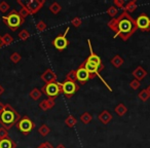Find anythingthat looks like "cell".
<instances>
[{
  "label": "cell",
  "instance_id": "cell-1",
  "mask_svg": "<svg viewBox=\"0 0 150 148\" xmlns=\"http://www.w3.org/2000/svg\"><path fill=\"white\" fill-rule=\"evenodd\" d=\"M117 21H118V32L114 35V38L119 36L123 41H127L138 29L135 19L127 11H123L119 17H117Z\"/></svg>",
  "mask_w": 150,
  "mask_h": 148
},
{
  "label": "cell",
  "instance_id": "cell-2",
  "mask_svg": "<svg viewBox=\"0 0 150 148\" xmlns=\"http://www.w3.org/2000/svg\"><path fill=\"white\" fill-rule=\"evenodd\" d=\"M21 119V115L13 109V106L9 104H4L2 113L0 114V125L7 131L11 130L13 125L18 123V121Z\"/></svg>",
  "mask_w": 150,
  "mask_h": 148
},
{
  "label": "cell",
  "instance_id": "cell-3",
  "mask_svg": "<svg viewBox=\"0 0 150 148\" xmlns=\"http://www.w3.org/2000/svg\"><path fill=\"white\" fill-rule=\"evenodd\" d=\"M2 21L11 31H16V30H18V28L23 25L24 22H25V19H23L19 15V11H17L16 9H13L8 15L2 17Z\"/></svg>",
  "mask_w": 150,
  "mask_h": 148
},
{
  "label": "cell",
  "instance_id": "cell-4",
  "mask_svg": "<svg viewBox=\"0 0 150 148\" xmlns=\"http://www.w3.org/2000/svg\"><path fill=\"white\" fill-rule=\"evenodd\" d=\"M16 127H17V129L19 130L23 135L28 136L34 130V127H35V123L32 121V119L30 118L29 116L24 115V116L21 117V119L18 121V123L16 125Z\"/></svg>",
  "mask_w": 150,
  "mask_h": 148
},
{
  "label": "cell",
  "instance_id": "cell-5",
  "mask_svg": "<svg viewBox=\"0 0 150 148\" xmlns=\"http://www.w3.org/2000/svg\"><path fill=\"white\" fill-rule=\"evenodd\" d=\"M41 92L45 94L48 98L50 99H56L59 95L62 93V89H61L60 82H52V84H46L42 86Z\"/></svg>",
  "mask_w": 150,
  "mask_h": 148
},
{
  "label": "cell",
  "instance_id": "cell-6",
  "mask_svg": "<svg viewBox=\"0 0 150 148\" xmlns=\"http://www.w3.org/2000/svg\"><path fill=\"white\" fill-rule=\"evenodd\" d=\"M61 89H62V93L67 99L71 98L75 93L79 91V86L76 82L69 81V80H65L64 82H60Z\"/></svg>",
  "mask_w": 150,
  "mask_h": 148
},
{
  "label": "cell",
  "instance_id": "cell-7",
  "mask_svg": "<svg viewBox=\"0 0 150 148\" xmlns=\"http://www.w3.org/2000/svg\"><path fill=\"white\" fill-rule=\"evenodd\" d=\"M70 27H67V29L65 30V32L61 35H58L54 40H52V45L59 50V52H63L64 50H66L67 46L69 45V41L67 39V34H68Z\"/></svg>",
  "mask_w": 150,
  "mask_h": 148
},
{
  "label": "cell",
  "instance_id": "cell-8",
  "mask_svg": "<svg viewBox=\"0 0 150 148\" xmlns=\"http://www.w3.org/2000/svg\"><path fill=\"white\" fill-rule=\"evenodd\" d=\"M137 28L143 32L150 31V18L145 13H142L138 16V18L135 20Z\"/></svg>",
  "mask_w": 150,
  "mask_h": 148
},
{
  "label": "cell",
  "instance_id": "cell-9",
  "mask_svg": "<svg viewBox=\"0 0 150 148\" xmlns=\"http://www.w3.org/2000/svg\"><path fill=\"white\" fill-rule=\"evenodd\" d=\"M44 4H45V0H30V1L25 3L26 7H27L30 15H35V13H37L38 11L43 7Z\"/></svg>",
  "mask_w": 150,
  "mask_h": 148
},
{
  "label": "cell",
  "instance_id": "cell-10",
  "mask_svg": "<svg viewBox=\"0 0 150 148\" xmlns=\"http://www.w3.org/2000/svg\"><path fill=\"white\" fill-rule=\"evenodd\" d=\"M88 48H90L91 55H90V57H88V58H86V60H88V62L95 64L96 66H98L99 67V71L101 72V71L104 69V64L102 63V60H101L100 57L94 52V50H93V47H92V42H91L90 39H88Z\"/></svg>",
  "mask_w": 150,
  "mask_h": 148
},
{
  "label": "cell",
  "instance_id": "cell-11",
  "mask_svg": "<svg viewBox=\"0 0 150 148\" xmlns=\"http://www.w3.org/2000/svg\"><path fill=\"white\" fill-rule=\"evenodd\" d=\"M76 79L78 82H80V84H86L88 80L91 79L90 73L86 71V69L84 68V64L82 63L76 70Z\"/></svg>",
  "mask_w": 150,
  "mask_h": 148
},
{
  "label": "cell",
  "instance_id": "cell-12",
  "mask_svg": "<svg viewBox=\"0 0 150 148\" xmlns=\"http://www.w3.org/2000/svg\"><path fill=\"white\" fill-rule=\"evenodd\" d=\"M40 78H41L42 81L45 82V84H52V82H57V75H56V73H54V71H52L50 68L46 69V70L44 71V72L41 74Z\"/></svg>",
  "mask_w": 150,
  "mask_h": 148
},
{
  "label": "cell",
  "instance_id": "cell-13",
  "mask_svg": "<svg viewBox=\"0 0 150 148\" xmlns=\"http://www.w3.org/2000/svg\"><path fill=\"white\" fill-rule=\"evenodd\" d=\"M132 74H133V76L135 77V79L141 81L142 79H144V78L146 77V75H147V71H146L142 66H138L137 68L132 72Z\"/></svg>",
  "mask_w": 150,
  "mask_h": 148
},
{
  "label": "cell",
  "instance_id": "cell-14",
  "mask_svg": "<svg viewBox=\"0 0 150 148\" xmlns=\"http://www.w3.org/2000/svg\"><path fill=\"white\" fill-rule=\"evenodd\" d=\"M54 105H56V101L54 99H45V100H42L41 102L39 103V107L42 111H47L50 109L54 108Z\"/></svg>",
  "mask_w": 150,
  "mask_h": 148
},
{
  "label": "cell",
  "instance_id": "cell-15",
  "mask_svg": "<svg viewBox=\"0 0 150 148\" xmlns=\"http://www.w3.org/2000/svg\"><path fill=\"white\" fill-rule=\"evenodd\" d=\"M112 114L108 110H103L100 114L98 115V119L103 123V125H108L112 120Z\"/></svg>",
  "mask_w": 150,
  "mask_h": 148
},
{
  "label": "cell",
  "instance_id": "cell-16",
  "mask_svg": "<svg viewBox=\"0 0 150 148\" xmlns=\"http://www.w3.org/2000/svg\"><path fill=\"white\" fill-rule=\"evenodd\" d=\"M0 148H17V144L11 138L0 140Z\"/></svg>",
  "mask_w": 150,
  "mask_h": 148
},
{
  "label": "cell",
  "instance_id": "cell-17",
  "mask_svg": "<svg viewBox=\"0 0 150 148\" xmlns=\"http://www.w3.org/2000/svg\"><path fill=\"white\" fill-rule=\"evenodd\" d=\"M17 3H18V4L21 5V9L19 11V15L21 16V17L23 18V19L26 20V18L29 17V16H30V13L28 11V9H27V7H26L25 3H24L23 1H22V0H17Z\"/></svg>",
  "mask_w": 150,
  "mask_h": 148
},
{
  "label": "cell",
  "instance_id": "cell-18",
  "mask_svg": "<svg viewBox=\"0 0 150 148\" xmlns=\"http://www.w3.org/2000/svg\"><path fill=\"white\" fill-rule=\"evenodd\" d=\"M137 8H138L137 1H136V0H132V1H129V2L125 5V7H123L122 9H123V11H127V13H129L135 11Z\"/></svg>",
  "mask_w": 150,
  "mask_h": 148
},
{
  "label": "cell",
  "instance_id": "cell-19",
  "mask_svg": "<svg viewBox=\"0 0 150 148\" xmlns=\"http://www.w3.org/2000/svg\"><path fill=\"white\" fill-rule=\"evenodd\" d=\"M29 96H30V98H31L32 100L37 101V100H39V99L41 98L42 92H41V90H39L38 88H34L33 90L30 91Z\"/></svg>",
  "mask_w": 150,
  "mask_h": 148
},
{
  "label": "cell",
  "instance_id": "cell-20",
  "mask_svg": "<svg viewBox=\"0 0 150 148\" xmlns=\"http://www.w3.org/2000/svg\"><path fill=\"white\" fill-rule=\"evenodd\" d=\"M114 111L118 116H123L127 112V107L125 104H122V103H119L114 108Z\"/></svg>",
  "mask_w": 150,
  "mask_h": 148
},
{
  "label": "cell",
  "instance_id": "cell-21",
  "mask_svg": "<svg viewBox=\"0 0 150 148\" xmlns=\"http://www.w3.org/2000/svg\"><path fill=\"white\" fill-rule=\"evenodd\" d=\"M111 64H112L115 68H120L123 64V59L121 58L119 55H116V56H114L111 59Z\"/></svg>",
  "mask_w": 150,
  "mask_h": 148
},
{
  "label": "cell",
  "instance_id": "cell-22",
  "mask_svg": "<svg viewBox=\"0 0 150 148\" xmlns=\"http://www.w3.org/2000/svg\"><path fill=\"white\" fill-rule=\"evenodd\" d=\"M107 26L114 32L115 34L118 32V21H117V18H114V19H111L110 21L107 23Z\"/></svg>",
  "mask_w": 150,
  "mask_h": 148
},
{
  "label": "cell",
  "instance_id": "cell-23",
  "mask_svg": "<svg viewBox=\"0 0 150 148\" xmlns=\"http://www.w3.org/2000/svg\"><path fill=\"white\" fill-rule=\"evenodd\" d=\"M77 123V119L74 115H69L66 119H65V125L68 127H74Z\"/></svg>",
  "mask_w": 150,
  "mask_h": 148
},
{
  "label": "cell",
  "instance_id": "cell-24",
  "mask_svg": "<svg viewBox=\"0 0 150 148\" xmlns=\"http://www.w3.org/2000/svg\"><path fill=\"white\" fill-rule=\"evenodd\" d=\"M80 121H81L82 123H84V125H88V123H90L91 121L93 120V115L91 114V113L88 112H83L81 115H80Z\"/></svg>",
  "mask_w": 150,
  "mask_h": 148
},
{
  "label": "cell",
  "instance_id": "cell-25",
  "mask_svg": "<svg viewBox=\"0 0 150 148\" xmlns=\"http://www.w3.org/2000/svg\"><path fill=\"white\" fill-rule=\"evenodd\" d=\"M1 41H2V46L9 45L13 42V37L9 34H4L3 36H1Z\"/></svg>",
  "mask_w": 150,
  "mask_h": 148
},
{
  "label": "cell",
  "instance_id": "cell-26",
  "mask_svg": "<svg viewBox=\"0 0 150 148\" xmlns=\"http://www.w3.org/2000/svg\"><path fill=\"white\" fill-rule=\"evenodd\" d=\"M50 11L52 13H54V15H58L59 13H60L61 11H62V6H61V4H59L58 2H52V4L50 5Z\"/></svg>",
  "mask_w": 150,
  "mask_h": 148
},
{
  "label": "cell",
  "instance_id": "cell-27",
  "mask_svg": "<svg viewBox=\"0 0 150 148\" xmlns=\"http://www.w3.org/2000/svg\"><path fill=\"white\" fill-rule=\"evenodd\" d=\"M38 133H39V135L42 136V137H46V136H47L48 134L50 133V127H48L47 125H40L39 129H38Z\"/></svg>",
  "mask_w": 150,
  "mask_h": 148
},
{
  "label": "cell",
  "instance_id": "cell-28",
  "mask_svg": "<svg viewBox=\"0 0 150 148\" xmlns=\"http://www.w3.org/2000/svg\"><path fill=\"white\" fill-rule=\"evenodd\" d=\"M66 80L73 81V82L77 81V79H76V70H70L69 71V72L66 74Z\"/></svg>",
  "mask_w": 150,
  "mask_h": 148
},
{
  "label": "cell",
  "instance_id": "cell-29",
  "mask_svg": "<svg viewBox=\"0 0 150 148\" xmlns=\"http://www.w3.org/2000/svg\"><path fill=\"white\" fill-rule=\"evenodd\" d=\"M138 98H139L142 102H146V101L150 98V95L148 94L147 91H146V89H145V90H142L141 92L138 94Z\"/></svg>",
  "mask_w": 150,
  "mask_h": 148
},
{
  "label": "cell",
  "instance_id": "cell-30",
  "mask_svg": "<svg viewBox=\"0 0 150 148\" xmlns=\"http://www.w3.org/2000/svg\"><path fill=\"white\" fill-rule=\"evenodd\" d=\"M18 36H19V38L21 40H23V41H26V40L28 39V38H30V36H31V34L29 33V31H27V30H22V31L19 32V34H18Z\"/></svg>",
  "mask_w": 150,
  "mask_h": 148
},
{
  "label": "cell",
  "instance_id": "cell-31",
  "mask_svg": "<svg viewBox=\"0 0 150 148\" xmlns=\"http://www.w3.org/2000/svg\"><path fill=\"white\" fill-rule=\"evenodd\" d=\"M9 59H11V61L13 63V64H18V63H19L20 61L22 60V56H21V54L15 52H13V54L11 55Z\"/></svg>",
  "mask_w": 150,
  "mask_h": 148
},
{
  "label": "cell",
  "instance_id": "cell-32",
  "mask_svg": "<svg viewBox=\"0 0 150 148\" xmlns=\"http://www.w3.org/2000/svg\"><path fill=\"white\" fill-rule=\"evenodd\" d=\"M107 13H108L109 17H111L112 19H114L116 17V15L118 13V11L115 6H109L108 9H107Z\"/></svg>",
  "mask_w": 150,
  "mask_h": 148
},
{
  "label": "cell",
  "instance_id": "cell-33",
  "mask_svg": "<svg viewBox=\"0 0 150 148\" xmlns=\"http://www.w3.org/2000/svg\"><path fill=\"white\" fill-rule=\"evenodd\" d=\"M9 8H11V6H9V4L6 1H1V2H0V11L2 13H7V11H9Z\"/></svg>",
  "mask_w": 150,
  "mask_h": 148
},
{
  "label": "cell",
  "instance_id": "cell-34",
  "mask_svg": "<svg viewBox=\"0 0 150 148\" xmlns=\"http://www.w3.org/2000/svg\"><path fill=\"white\" fill-rule=\"evenodd\" d=\"M36 29H37L38 32H43L47 29V25H46L43 21H39L36 24Z\"/></svg>",
  "mask_w": 150,
  "mask_h": 148
},
{
  "label": "cell",
  "instance_id": "cell-35",
  "mask_svg": "<svg viewBox=\"0 0 150 148\" xmlns=\"http://www.w3.org/2000/svg\"><path fill=\"white\" fill-rule=\"evenodd\" d=\"M71 24L73 25V27L79 28L80 26H81V24H82V20L80 19V18H78V17H75V18H73V19L71 20Z\"/></svg>",
  "mask_w": 150,
  "mask_h": 148
},
{
  "label": "cell",
  "instance_id": "cell-36",
  "mask_svg": "<svg viewBox=\"0 0 150 148\" xmlns=\"http://www.w3.org/2000/svg\"><path fill=\"white\" fill-rule=\"evenodd\" d=\"M140 84H141V82H140L139 80L133 79L131 82H129V88L133 89L134 91H135V90H138V89L140 88Z\"/></svg>",
  "mask_w": 150,
  "mask_h": 148
},
{
  "label": "cell",
  "instance_id": "cell-37",
  "mask_svg": "<svg viewBox=\"0 0 150 148\" xmlns=\"http://www.w3.org/2000/svg\"><path fill=\"white\" fill-rule=\"evenodd\" d=\"M8 138V132L6 129H4L3 127H0V140L6 139Z\"/></svg>",
  "mask_w": 150,
  "mask_h": 148
},
{
  "label": "cell",
  "instance_id": "cell-38",
  "mask_svg": "<svg viewBox=\"0 0 150 148\" xmlns=\"http://www.w3.org/2000/svg\"><path fill=\"white\" fill-rule=\"evenodd\" d=\"M113 3H114V5H115L116 8H123L125 5V0H114Z\"/></svg>",
  "mask_w": 150,
  "mask_h": 148
},
{
  "label": "cell",
  "instance_id": "cell-39",
  "mask_svg": "<svg viewBox=\"0 0 150 148\" xmlns=\"http://www.w3.org/2000/svg\"><path fill=\"white\" fill-rule=\"evenodd\" d=\"M37 148H54V145L50 143V142L45 141V142H43V143L40 144V145H38Z\"/></svg>",
  "mask_w": 150,
  "mask_h": 148
},
{
  "label": "cell",
  "instance_id": "cell-40",
  "mask_svg": "<svg viewBox=\"0 0 150 148\" xmlns=\"http://www.w3.org/2000/svg\"><path fill=\"white\" fill-rule=\"evenodd\" d=\"M3 93H4V88H3V86H1V84H0V96H1V95H2Z\"/></svg>",
  "mask_w": 150,
  "mask_h": 148
},
{
  "label": "cell",
  "instance_id": "cell-41",
  "mask_svg": "<svg viewBox=\"0 0 150 148\" xmlns=\"http://www.w3.org/2000/svg\"><path fill=\"white\" fill-rule=\"evenodd\" d=\"M54 148H66V146L64 145V144H59L57 147H54Z\"/></svg>",
  "mask_w": 150,
  "mask_h": 148
},
{
  "label": "cell",
  "instance_id": "cell-42",
  "mask_svg": "<svg viewBox=\"0 0 150 148\" xmlns=\"http://www.w3.org/2000/svg\"><path fill=\"white\" fill-rule=\"evenodd\" d=\"M146 91H147V93L150 95V86H147V89H146Z\"/></svg>",
  "mask_w": 150,
  "mask_h": 148
},
{
  "label": "cell",
  "instance_id": "cell-43",
  "mask_svg": "<svg viewBox=\"0 0 150 148\" xmlns=\"http://www.w3.org/2000/svg\"><path fill=\"white\" fill-rule=\"evenodd\" d=\"M0 47H2V41H1V36H0Z\"/></svg>",
  "mask_w": 150,
  "mask_h": 148
}]
</instances>
